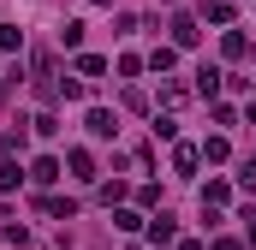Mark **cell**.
<instances>
[{"label": "cell", "instance_id": "obj_1", "mask_svg": "<svg viewBox=\"0 0 256 250\" xmlns=\"http://www.w3.org/2000/svg\"><path fill=\"white\" fill-rule=\"evenodd\" d=\"M90 137H114V131H120V120H114V114H108V108H90Z\"/></svg>", "mask_w": 256, "mask_h": 250}, {"label": "cell", "instance_id": "obj_2", "mask_svg": "<svg viewBox=\"0 0 256 250\" xmlns=\"http://www.w3.org/2000/svg\"><path fill=\"white\" fill-rule=\"evenodd\" d=\"M30 179H36V185H54V179H60V161H54V155H42V161L30 167Z\"/></svg>", "mask_w": 256, "mask_h": 250}, {"label": "cell", "instance_id": "obj_3", "mask_svg": "<svg viewBox=\"0 0 256 250\" xmlns=\"http://www.w3.org/2000/svg\"><path fill=\"white\" fill-rule=\"evenodd\" d=\"M149 238H155V244H173V238H179V226H173V220H167V214H161V220H155V226H149Z\"/></svg>", "mask_w": 256, "mask_h": 250}, {"label": "cell", "instance_id": "obj_4", "mask_svg": "<svg viewBox=\"0 0 256 250\" xmlns=\"http://www.w3.org/2000/svg\"><path fill=\"white\" fill-rule=\"evenodd\" d=\"M196 90H202V96H214V90H220V72H214V66H202V72H196Z\"/></svg>", "mask_w": 256, "mask_h": 250}, {"label": "cell", "instance_id": "obj_5", "mask_svg": "<svg viewBox=\"0 0 256 250\" xmlns=\"http://www.w3.org/2000/svg\"><path fill=\"white\" fill-rule=\"evenodd\" d=\"M72 173H78V179H96V161H90L84 149H72Z\"/></svg>", "mask_w": 256, "mask_h": 250}, {"label": "cell", "instance_id": "obj_6", "mask_svg": "<svg viewBox=\"0 0 256 250\" xmlns=\"http://www.w3.org/2000/svg\"><path fill=\"white\" fill-rule=\"evenodd\" d=\"M173 36H179V48H191V42H196V24H191V18H173Z\"/></svg>", "mask_w": 256, "mask_h": 250}, {"label": "cell", "instance_id": "obj_7", "mask_svg": "<svg viewBox=\"0 0 256 250\" xmlns=\"http://www.w3.org/2000/svg\"><path fill=\"white\" fill-rule=\"evenodd\" d=\"M18 185V167H12V161H0V190H12Z\"/></svg>", "mask_w": 256, "mask_h": 250}, {"label": "cell", "instance_id": "obj_8", "mask_svg": "<svg viewBox=\"0 0 256 250\" xmlns=\"http://www.w3.org/2000/svg\"><path fill=\"white\" fill-rule=\"evenodd\" d=\"M18 42H24V36H18L12 24H0V48H18Z\"/></svg>", "mask_w": 256, "mask_h": 250}, {"label": "cell", "instance_id": "obj_9", "mask_svg": "<svg viewBox=\"0 0 256 250\" xmlns=\"http://www.w3.org/2000/svg\"><path fill=\"white\" fill-rule=\"evenodd\" d=\"M238 185H244V190H256V161L244 167V173H238Z\"/></svg>", "mask_w": 256, "mask_h": 250}]
</instances>
